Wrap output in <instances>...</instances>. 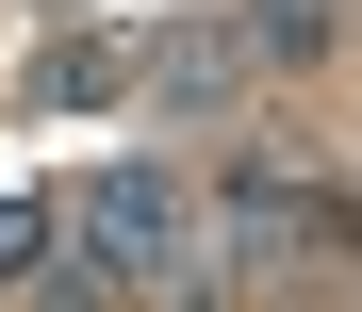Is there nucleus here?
I'll return each mask as SVG.
<instances>
[{
    "mask_svg": "<svg viewBox=\"0 0 362 312\" xmlns=\"http://www.w3.org/2000/svg\"><path fill=\"white\" fill-rule=\"evenodd\" d=\"M66 246H83V296H165L198 263V198H181L165 164H99L66 198Z\"/></svg>",
    "mask_w": 362,
    "mask_h": 312,
    "instance_id": "1",
    "label": "nucleus"
},
{
    "mask_svg": "<svg viewBox=\"0 0 362 312\" xmlns=\"http://www.w3.org/2000/svg\"><path fill=\"white\" fill-rule=\"evenodd\" d=\"M132 66H148L132 33H49V49H33V99H66V115H83V99H132Z\"/></svg>",
    "mask_w": 362,
    "mask_h": 312,
    "instance_id": "2",
    "label": "nucleus"
},
{
    "mask_svg": "<svg viewBox=\"0 0 362 312\" xmlns=\"http://www.w3.org/2000/svg\"><path fill=\"white\" fill-rule=\"evenodd\" d=\"M329 49V0H247V66H313Z\"/></svg>",
    "mask_w": 362,
    "mask_h": 312,
    "instance_id": "3",
    "label": "nucleus"
},
{
    "mask_svg": "<svg viewBox=\"0 0 362 312\" xmlns=\"http://www.w3.org/2000/svg\"><path fill=\"white\" fill-rule=\"evenodd\" d=\"M49 230H66L49 198H0V280H33V263H49Z\"/></svg>",
    "mask_w": 362,
    "mask_h": 312,
    "instance_id": "4",
    "label": "nucleus"
}]
</instances>
